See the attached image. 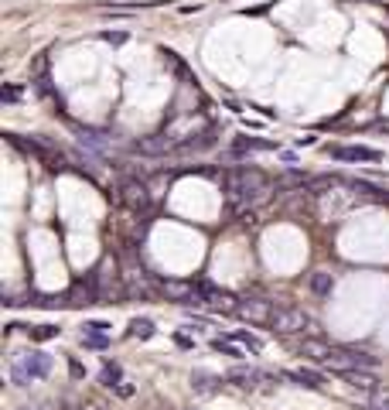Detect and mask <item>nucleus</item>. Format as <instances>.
I'll list each match as a JSON object with an SVG mask.
<instances>
[{
    "label": "nucleus",
    "instance_id": "f8f14e48",
    "mask_svg": "<svg viewBox=\"0 0 389 410\" xmlns=\"http://www.w3.org/2000/svg\"><path fill=\"white\" fill-rule=\"evenodd\" d=\"M308 287H311L317 297H331V290L338 287V281H335L328 270H314L311 277H308Z\"/></svg>",
    "mask_w": 389,
    "mask_h": 410
},
{
    "label": "nucleus",
    "instance_id": "aec40b11",
    "mask_svg": "<svg viewBox=\"0 0 389 410\" xmlns=\"http://www.w3.org/2000/svg\"><path fill=\"white\" fill-rule=\"evenodd\" d=\"M28 331H31V338H35V342H48V338H55V335H58V328H55V325H38V328H28Z\"/></svg>",
    "mask_w": 389,
    "mask_h": 410
},
{
    "label": "nucleus",
    "instance_id": "ddd939ff",
    "mask_svg": "<svg viewBox=\"0 0 389 410\" xmlns=\"http://www.w3.org/2000/svg\"><path fill=\"white\" fill-rule=\"evenodd\" d=\"M219 386H222V376H212V372H192V390L194 393L212 397Z\"/></svg>",
    "mask_w": 389,
    "mask_h": 410
},
{
    "label": "nucleus",
    "instance_id": "5701e85b",
    "mask_svg": "<svg viewBox=\"0 0 389 410\" xmlns=\"http://www.w3.org/2000/svg\"><path fill=\"white\" fill-rule=\"evenodd\" d=\"M174 342H178L181 349H194V342H192V338H188V335H174Z\"/></svg>",
    "mask_w": 389,
    "mask_h": 410
},
{
    "label": "nucleus",
    "instance_id": "20e7f679",
    "mask_svg": "<svg viewBox=\"0 0 389 410\" xmlns=\"http://www.w3.org/2000/svg\"><path fill=\"white\" fill-rule=\"evenodd\" d=\"M273 308L267 297H239L235 301V315L242 318V322H249V325H270L273 318Z\"/></svg>",
    "mask_w": 389,
    "mask_h": 410
},
{
    "label": "nucleus",
    "instance_id": "f257e3e1",
    "mask_svg": "<svg viewBox=\"0 0 389 410\" xmlns=\"http://www.w3.org/2000/svg\"><path fill=\"white\" fill-rule=\"evenodd\" d=\"M273 192V181L256 171V167H229L226 171V195L239 215H249L253 219V205L263 202Z\"/></svg>",
    "mask_w": 389,
    "mask_h": 410
},
{
    "label": "nucleus",
    "instance_id": "6ab92c4d",
    "mask_svg": "<svg viewBox=\"0 0 389 410\" xmlns=\"http://www.w3.org/2000/svg\"><path fill=\"white\" fill-rule=\"evenodd\" d=\"M233 338L239 342V345H242V349H246V352H260V349H263V342H260L256 335L242 331V328H235V331H233Z\"/></svg>",
    "mask_w": 389,
    "mask_h": 410
},
{
    "label": "nucleus",
    "instance_id": "f03ea898",
    "mask_svg": "<svg viewBox=\"0 0 389 410\" xmlns=\"http://www.w3.org/2000/svg\"><path fill=\"white\" fill-rule=\"evenodd\" d=\"M51 372V356L48 352H21L10 359V383L14 386H28L35 379H44Z\"/></svg>",
    "mask_w": 389,
    "mask_h": 410
},
{
    "label": "nucleus",
    "instance_id": "9b49d317",
    "mask_svg": "<svg viewBox=\"0 0 389 410\" xmlns=\"http://www.w3.org/2000/svg\"><path fill=\"white\" fill-rule=\"evenodd\" d=\"M283 376H287V379H294L297 386H308V390H321V386H324V376H321V372H314V369H287Z\"/></svg>",
    "mask_w": 389,
    "mask_h": 410
},
{
    "label": "nucleus",
    "instance_id": "b1692460",
    "mask_svg": "<svg viewBox=\"0 0 389 410\" xmlns=\"http://www.w3.org/2000/svg\"><path fill=\"white\" fill-rule=\"evenodd\" d=\"M103 41H113V44H119V41H126V35H113V31H106V35H103Z\"/></svg>",
    "mask_w": 389,
    "mask_h": 410
},
{
    "label": "nucleus",
    "instance_id": "dca6fc26",
    "mask_svg": "<svg viewBox=\"0 0 389 410\" xmlns=\"http://www.w3.org/2000/svg\"><path fill=\"white\" fill-rule=\"evenodd\" d=\"M212 349H215V352H226V356H249L235 338H212Z\"/></svg>",
    "mask_w": 389,
    "mask_h": 410
},
{
    "label": "nucleus",
    "instance_id": "7ed1b4c3",
    "mask_svg": "<svg viewBox=\"0 0 389 410\" xmlns=\"http://www.w3.org/2000/svg\"><path fill=\"white\" fill-rule=\"evenodd\" d=\"M304 328H311V318H308L301 308H294V304H280V308L273 311L270 331H276V335H297V331H304Z\"/></svg>",
    "mask_w": 389,
    "mask_h": 410
},
{
    "label": "nucleus",
    "instance_id": "6e6552de",
    "mask_svg": "<svg viewBox=\"0 0 389 410\" xmlns=\"http://www.w3.org/2000/svg\"><path fill=\"white\" fill-rule=\"evenodd\" d=\"M338 376L349 383L351 390H358V393H376L379 390V379L372 376V369H338Z\"/></svg>",
    "mask_w": 389,
    "mask_h": 410
},
{
    "label": "nucleus",
    "instance_id": "39448f33",
    "mask_svg": "<svg viewBox=\"0 0 389 410\" xmlns=\"http://www.w3.org/2000/svg\"><path fill=\"white\" fill-rule=\"evenodd\" d=\"M117 202L123 205V208H130V212H144V208L151 205V192H147V185H144V181H137V178H126V181L119 185Z\"/></svg>",
    "mask_w": 389,
    "mask_h": 410
},
{
    "label": "nucleus",
    "instance_id": "2eb2a0df",
    "mask_svg": "<svg viewBox=\"0 0 389 410\" xmlns=\"http://www.w3.org/2000/svg\"><path fill=\"white\" fill-rule=\"evenodd\" d=\"M308 181H311V178H308L304 171H287V174H280V178H276V188H297V185L304 188Z\"/></svg>",
    "mask_w": 389,
    "mask_h": 410
},
{
    "label": "nucleus",
    "instance_id": "0eeeda50",
    "mask_svg": "<svg viewBox=\"0 0 389 410\" xmlns=\"http://www.w3.org/2000/svg\"><path fill=\"white\" fill-rule=\"evenodd\" d=\"M226 379H233L235 386H242V390H256V386H270L273 383V376L270 372H263V369H253V366H235L229 369V376Z\"/></svg>",
    "mask_w": 389,
    "mask_h": 410
},
{
    "label": "nucleus",
    "instance_id": "a211bd4d",
    "mask_svg": "<svg viewBox=\"0 0 389 410\" xmlns=\"http://www.w3.org/2000/svg\"><path fill=\"white\" fill-rule=\"evenodd\" d=\"M365 410H389V386H379L376 393L365 397Z\"/></svg>",
    "mask_w": 389,
    "mask_h": 410
},
{
    "label": "nucleus",
    "instance_id": "4be33fe9",
    "mask_svg": "<svg viewBox=\"0 0 389 410\" xmlns=\"http://www.w3.org/2000/svg\"><path fill=\"white\" fill-rule=\"evenodd\" d=\"M3 99H21V89L17 85H3Z\"/></svg>",
    "mask_w": 389,
    "mask_h": 410
},
{
    "label": "nucleus",
    "instance_id": "412c9836",
    "mask_svg": "<svg viewBox=\"0 0 389 410\" xmlns=\"http://www.w3.org/2000/svg\"><path fill=\"white\" fill-rule=\"evenodd\" d=\"M82 335H103V338H110V325L106 322H85V331Z\"/></svg>",
    "mask_w": 389,
    "mask_h": 410
},
{
    "label": "nucleus",
    "instance_id": "f3484780",
    "mask_svg": "<svg viewBox=\"0 0 389 410\" xmlns=\"http://www.w3.org/2000/svg\"><path fill=\"white\" fill-rule=\"evenodd\" d=\"M130 335L140 338V342H147V338L154 335V322H151V318H133V322H130Z\"/></svg>",
    "mask_w": 389,
    "mask_h": 410
},
{
    "label": "nucleus",
    "instance_id": "1a4fd4ad",
    "mask_svg": "<svg viewBox=\"0 0 389 410\" xmlns=\"http://www.w3.org/2000/svg\"><path fill=\"white\" fill-rule=\"evenodd\" d=\"M99 379H103V386H106V390H113L117 397H133V386L123 379V369H119L117 363H106Z\"/></svg>",
    "mask_w": 389,
    "mask_h": 410
},
{
    "label": "nucleus",
    "instance_id": "423d86ee",
    "mask_svg": "<svg viewBox=\"0 0 389 410\" xmlns=\"http://www.w3.org/2000/svg\"><path fill=\"white\" fill-rule=\"evenodd\" d=\"M335 161H383V151L376 147H362V144H335L331 147Z\"/></svg>",
    "mask_w": 389,
    "mask_h": 410
},
{
    "label": "nucleus",
    "instance_id": "4468645a",
    "mask_svg": "<svg viewBox=\"0 0 389 410\" xmlns=\"http://www.w3.org/2000/svg\"><path fill=\"white\" fill-rule=\"evenodd\" d=\"M276 144H270V140H256V137H239L233 147V154L239 158V154H246V151H273Z\"/></svg>",
    "mask_w": 389,
    "mask_h": 410
},
{
    "label": "nucleus",
    "instance_id": "9d476101",
    "mask_svg": "<svg viewBox=\"0 0 389 410\" xmlns=\"http://www.w3.org/2000/svg\"><path fill=\"white\" fill-rule=\"evenodd\" d=\"M297 352L308 356L311 363H331V356H335V349L324 345L321 338H304V342H297Z\"/></svg>",
    "mask_w": 389,
    "mask_h": 410
}]
</instances>
